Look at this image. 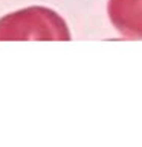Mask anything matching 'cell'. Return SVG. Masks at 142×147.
I'll list each match as a JSON object with an SVG mask.
<instances>
[{"label":"cell","instance_id":"6da1fadb","mask_svg":"<svg viewBox=\"0 0 142 147\" xmlns=\"http://www.w3.org/2000/svg\"><path fill=\"white\" fill-rule=\"evenodd\" d=\"M0 40H70L66 20L46 6H29L0 18Z\"/></svg>","mask_w":142,"mask_h":147},{"label":"cell","instance_id":"7a4b0ae2","mask_svg":"<svg viewBox=\"0 0 142 147\" xmlns=\"http://www.w3.org/2000/svg\"><path fill=\"white\" fill-rule=\"evenodd\" d=\"M110 23L127 38H142V0H109Z\"/></svg>","mask_w":142,"mask_h":147}]
</instances>
